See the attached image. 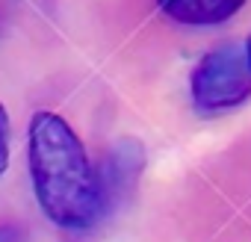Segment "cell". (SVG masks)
I'll use <instances>...</instances> for the list:
<instances>
[{
	"label": "cell",
	"instance_id": "cell-1",
	"mask_svg": "<svg viewBox=\"0 0 251 242\" xmlns=\"http://www.w3.org/2000/svg\"><path fill=\"white\" fill-rule=\"evenodd\" d=\"M27 160L36 201L56 227L86 230L98 221L103 189L80 136L62 115L42 109L30 118Z\"/></svg>",
	"mask_w": 251,
	"mask_h": 242
},
{
	"label": "cell",
	"instance_id": "cell-2",
	"mask_svg": "<svg viewBox=\"0 0 251 242\" xmlns=\"http://www.w3.org/2000/svg\"><path fill=\"white\" fill-rule=\"evenodd\" d=\"M192 103L198 112H225L251 95V65L245 45L222 42L207 50L189 77Z\"/></svg>",
	"mask_w": 251,
	"mask_h": 242
},
{
	"label": "cell",
	"instance_id": "cell-3",
	"mask_svg": "<svg viewBox=\"0 0 251 242\" xmlns=\"http://www.w3.org/2000/svg\"><path fill=\"white\" fill-rule=\"evenodd\" d=\"M245 0H157V6L177 24L186 27H213L233 18Z\"/></svg>",
	"mask_w": 251,
	"mask_h": 242
},
{
	"label": "cell",
	"instance_id": "cell-4",
	"mask_svg": "<svg viewBox=\"0 0 251 242\" xmlns=\"http://www.w3.org/2000/svg\"><path fill=\"white\" fill-rule=\"evenodd\" d=\"M9 166V115L0 103V174L6 171Z\"/></svg>",
	"mask_w": 251,
	"mask_h": 242
},
{
	"label": "cell",
	"instance_id": "cell-5",
	"mask_svg": "<svg viewBox=\"0 0 251 242\" xmlns=\"http://www.w3.org/2000/svg\"><path fill=\"white\" fill-rule=\"evenodd\" d=\"M245 56H248V65H251V36H248V42H245Z\"/></svg>",
	"mask_w": 251,
	"mask_h": 242
}]
</instances>
